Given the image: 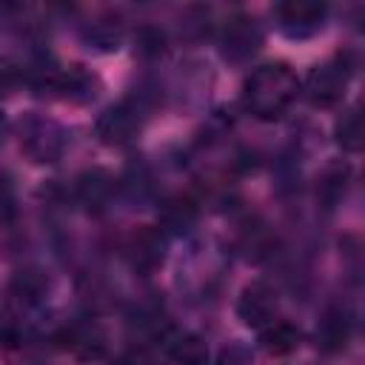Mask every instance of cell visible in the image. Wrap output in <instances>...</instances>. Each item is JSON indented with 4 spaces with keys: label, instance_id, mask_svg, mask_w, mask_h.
<instances>
[{
    "label": "cell",
    "instance_id": "6da1fadb",
    "mask_svg": "<svg viewBox=\"0 0 365 365\" xmlns=\"http://www.w3.org/2000/svg\"><path fill=\"white\" fill-rule=\"evenodd\" d=\"M299 94V80L285 63H265L242 83V106L259 120H277Z\"/></svg>",
    "mask_w": 365,
    "mask_h": 365
},
{
    "label": "cell",
    "instance_id": "7a4b0ae2",
    "mask_svg": "<svg viewBox=\"0 0 365 365\" xmlns=\"http://www.w3.org/2000/svg\"><path fill=\"white\" fill-rule=\"evenodd\" d=\"M262 46V29L251 14H234L225 20L220 34V51L228 63L251 60Z\"/></svg>",
    "mask_w": 365,
    "mask_h": 365
},
{
    "label": "cell",
    "instance_id": "3957f363",
    "mask_svg": "<svg viewBox=\"0 0 365 365\" xmlns=\"http://www.w3.org/2000/svg\"><path fill=\"white\" fill-rule=\"evenodd\" d=\"M345 83H348V68H345L342 57H336V60H328V63L314 66L308 71L305 83H302V91H305V97L314 106L328 108V106H334V103L342 100Z\"/></svg>",
    "mask_w": 365,
    "mask_h": 365
},
{
    "label": "cell",
    "instance_id": "277c9868",
    "mask_svg": "<svg viewBox=\"0 0 365 365\" xmlns=\"http://www.w3.org/2000/svg\"><path fill=\"white\" fill-rule=\"evenodd\" d=\"M20 145L34 163H51L66 148V134L57 123L43 117H29L20 128Z\"/></svg>",
    "mask_w": 365,
    "mask_h": 365
},
{
    "label": "cell",
    "instance_id": "5b68a950",
    "mask_svg": "<svg viewBox=\"0 0 365 365\" xmlns=\"http://www.w3.org/2000/svg\"><path fill=\"white\" fill-rule=\"evenodd\" d=\"M140 125H143V111H140V106H137L134 100H123V103H117V106H108V108L97 117L94 131H97V137H100L103 143H108V145H123V143H128V140L140 131Z\"/></svg>",
    "mask_w": 365,
    "mask_h": 365
},
{
    "label": "cell",
    "instance_id": "8992f818",
    "mask_svg": "<svg viewBox=\"0 0 365 365\" xmlns=\"http://www.w3.org/2000/svg\"><path fill=\"white\" fill-rule=\"evenodd\" d=\"M128 265L140 274H151L165 259V234L154 225H140L125 242Z\"/></svg>",
    "mask_w": 365,
    "mask_h": 365
},
{
    "label": "cell",
    "instance_id": "52a82bcc",
    "mask_svg": "<svg viewBox=\"0 0 365 365\" xmlns=\"http://www.w3.org/2000/svg\"><path fill=\"white\" fill-rule=\"evenodd\" d=\"M279 29L294 37V40H305L311 34H317L322 29L325 20V6L322 3H302V0H291V3H279L274 9Z\"/></svg>",
    "mask_w": 365,
    "mask_h": 365
},
{
    "label": "cell",
    "instance_id": "ba28073f",
    "mask_svg": "<svg viewBox=\"0 0 365 365\" xmlns=\"http://www.w3.org/2000/svg\"><path fill=\"white\" fill-rule=\"evenodd\" d=\"M237 314L245 325L251 328H265L268 322L277 319V294L265 285V282H251L242 288L240 302H237Z\"/></svg>",
    "mask_w": 365,
    "mask_h": 365
},
{
    "label": "cell",
    "instance_id": "9c48e42d",
    "mask_svg": "<svg viewBox=\"0 0 365 365\" xmlns=\"http://www.w3.org/2000/svg\"><path fill=\"white\" fill-rule=\"evenodd\" d=\"M351 339V317L345 308L339 305H331L325 308L319 325H317V345L325 351V354H336L348 345Z\"/></svg>",
    "mask_w": 365,
    "mask_h": 365
},
{
    "label": "cell",
    "instance_id": "30bf717a",
    "mask_svg": "<svg viewBox=\"0 0 365 365\" xmlns=\"http://www.w3.org/2000/svg\"><path fill=\"white\" fill-rule=\"evenodd\" d=\"M197 217H200L197 200L188 194H174V197L163 200V205H160V222H163V228H168L174 234L188 231L197 222Z\"/></svg>",
    "mask_w": 365,
    "mask_h": 365
},
{
    "label": "cell",
    "instance_id": "8fae6325",
    "mask_svg": "<svg viewBox=\"0 0 365 365\" xmlns=\"http://www.w3.org/2000/svg\"><path fill=\"white\" fill-rule=\"evenodd\" d=\"M259 331H262V336H259L262 348L268 354H274V356H285V354L297 351L299 348V339H302L299 328L294 322H288V319H274V322H268Z\"/></svg>",
    "mask_w": 365,
    "mask_h": 365
},
{
    "label": "cell",
    "instance_id": "7c38bea8",
    "mask_svg": "<svg viewBox=\"0 0 365 365\" xmlns=\"http://www.w3.org/2000/svg\"><path fill=\"white\" fill-rule=\"evenodd\" d=\"M74 191H77V200H80L83 205H88V208H103V205L108 202L111 191H114V180H111V174L94 168V171H86V174L77 180V188H74Z\"/></svg>",
    "mask_w": 365,
    "mask_h": 365
},
{
    "label": "cell",
    "instance_id": "4fadbf2b",
    "mask_svg": "<svg viewBox=\"0 0 365 365\" xmlns=\"http://www.w3.org/2000/svg\"><path fill=\"white\" fill-rule=\"evenodd\" d=\"M348 177H351V171H348L345 163H331V165L322 171L319 182H317V200H319L325 208L339 205V200H342L345 191H348Z\"/></svg>",
    "mask_w": 365,
    "mask_h": 365
},
{
    "label": "cell",
    "instance_id": "5bb4252c",
    "mask_svg": "<svg viewBox=\"0 0 365 365\" xmlns=\"http://www.w3.org/2000/svg\"><path fill=\"white\" fill-rule=\"evenodd\" d=\"M168 356L174 365H208V345L197 334H182L171 342Z\"/></svg>",
    "mask_w": 365,
    "mask_h": 365
},
{
    "label": "cell",
    "instance_id": "9a60e30c",
    "mask_svg": "<svg viewBox=\"0 0 365 365\" xmlns=\"http://www.w3.org/2000/svg\"><path fill=\"white\" fill-rule=\"evenodd\" d=\"M336 143H339L345 151H351V154L362 151L365 137H362V114H359L356 106H351V108L336 120Z\"/></svg>",
    "mask_w": 365,
    "mask_h": 365
},
{
    "label": "cell",
    "instance_id": "2e32d148",
    "mask_svg": "<svg viewBox=\"0 0 365 365\" xmlns=\"http://www.w3.org/2000/svg\"><path fill=\"white\" fill-rule=\"evenodd\" d=\"M11 291H14L20 299L37 302V299L48 291V277H46L40 268H20V271L11 277Z\"/></svg>",
    "mask_w": 365,
    "mask_h": 365
},
{
    "label": "cell",
    "instance_id": "e0dca14e",
    "mask_svg": "<svg viewBox=\"0 0 365 365\" xmlns=\"http://www.w3.org/2000/svg\"><path fill=\"white\" fill-rule=\"evenodd\" d=\"M86 40L94 43L97 48H114L117 40H120V29L114 23H94L88 31H86Z\"/></svg>",
    "mask_w": 365,
    "mask_h": 365
},
{
    "label": "cell",
    "instance_id": "ac0fdd59",
    "mask_svg": "<svg viewBox=\"0 0 365 365\" xmlns=\"http://www.w3.org/2000/svg\"><path fill=\"white\" fill-rule=\"evenodd\" d=\"M23 80V68L11 57H0V97L11 94Z\"/></svg>",
    "mask_w": 365,
    "mask_h": 365
},
{
    "label": "cell",
    "instance_id": "d6986e66",
    "mask_svg": "<svg viewBox=\"0 0 365 365\" xmlns=\"http://www.w3.org/2000/svg\"><path fill=\"white\" fill-rule=\"evenodd\" d=\"M137 48H140V54H157L160 48H163V34L157 31V29H140L137 31Z\"/></svg>",
    "mask_w": 365,
    "mask_h": 365
},
{
    "label": "cell",
    "instance_id": "ffe728a7",
    "mask_svg": "<svg viewBox=\"0 0 365 365\" xmlns=\"http://www.w3.org/2000/svg\"><path fill=\"white\" fill-rule=\"evenodd\" d=\"M120 365H151V354L145 348H131V351L123 354Z\"/></svg>",
    "mask_w": 365,
    "mask_h": 365
},
{
    "label": "cell",
    "instance_id": "44dd1931",
    "mask_svg": "<svg viewBox=\"0 0 365 365\" xmlns=\"http://www.w3.org/2000/svg\"><path fill=\"white\" fill-rule=\"evenodd\" d=\"M248 359H245V351L242 348H228V351H222V356H220V365H245Z\"/></svg>",
    "mask_w": 365,
    "mask_h": 365
},
{
    "label": "cell",
    "instance_id": "7402d4cb",
    "mask_svg": "<svg viewBox=\"0 0 365 365\" xmlns=\"http://www.w3.org/2000/svg\"><path fill=\"white\" fill-rule=\"evenodd\" d=\"M0 137H3V114H0Z\"/></svg>",
    "mask_w": 365,
    "mask_h": 365
}]
</instances>
